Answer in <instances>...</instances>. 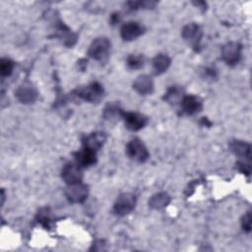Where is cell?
Masks as SVG:
<instances>
[{
	"instance_id": "obj_10",
	"label": "cell",
	"mask_w": 252,
	"mask_h": 252,
	"mask_svg": "<svg viewBox=\"0 0 252 252\" xmlns=\"http://www.w3.org/2000/svg\"><path fill=\"white\" fill-rule=\"evenodd\" d=\"M145 32V28L138 22L130 21L125 24L120 29V35L123 40L131 41L142 35Z\"/></svg>"
},
{
	"instance_id": "obj_17",
	"label": "cell",
	"mask_w": 252,
	"mask_h": 252,
	"mask_svg": "<svg viewBox=\"0 0 252 252\" xmlns=\"http://www.w3.org/2000/svg\"><path fill=\"white\" fill-rule=\"evenodd\" d=\"M171 201L170 196L166 192H158L154 194L149 200V206L154 210L165 208Z\"/></svg>"
},
{
	"instance_id": "obj_4",
	"label": "cell",
	"mask_w": 252,
	"mask_h": 252,
	"mask_svg": "<svg viewBox=\"0 0 252 252\" xmlns=\"http://www.w3.org/2000/svg\"><path fill=\"white\" fill-rule=\"evenodd\" d=\"M126 155L138 162H145L150 157L148 149L139 138H134L128 142L126 145Z\"/></svg>"
},
{
	"instance_id": "obj_11",
	"label": "cell",
	"mask_w": 252,
	"mask_h": 252,
	"mask_svg": "<svg viewBox=\"0 0 252 252\" xmlns=\"http://www.w3.org/2000/svg\"><path fill=\"white\" fill-rule=\"evenodd\" d=\"M15 95L20 102L28 104L34 102L37 97V92L30 82H25L17 88Z\"/></svg>"
},
{
	"instance_id": "obj_22",
	"label": "cell",
	"mask_w": 252,
	"mask_h": 252,
	"mask_svg": "<svg viewBox=\"0 0 252 252\" xmlns=\"http://www.w3.org/2000/svg\"><path fill=\"white\" fill-rule=\"evenodd\" d=\"M126 64L130 69H140L145 64V57L143 54H130L126 59Z\"/></svg>"
},
{
	"instance_id": "obj_14",
	"label": "cell",
	"mask_w": 252,
	"mask_h": 252,
	"mask_svg": "<svg viewBox=\"0 0 252 252\" xmlns=\"http://www.w3.org/2000/svg\"><path fill=\"white\" fill-rule=\"evenodd\" d=\"M106 140V135L103 132H94L89 135H86L82 138L83 147L91 149L97 152Z\"/></svg>"
},
{
	"instance_id": "obj_28",
	"label": "cell",
	"mask_w": 252,
	"mask_h": 252,
	"mask_svg": "<svg viewBox=\"0 0 252 252\" xmlns=\"http://www.w3.org/2000/svg\"><path fill=\"white\" fill-rule=\"evenodd\" d=\"M119 21H120V15H119V13H113V14L110 16L109 22H110L111 25H115V24H117Z\"/></svg>"
},
{
	"instance_id": "obj_16",
	"label": "cell",
	"mask_w": 252,
	"mask_h": 252,
	"mask_svg": "<svg viewBox=\"0 0 252 252\" xmlns=\"http://www.w3.org/2000/svg\"><path fill=\"white\" fill-rule=\"evenodd\" d=\"M228 147L230 151L241 158H246L247 159H250L251 158V145L245 141L241 140H231L228 143Z\"/></svg>"
},
{
	"instance_id": "obj_5",
	"label": "cell",
	"mask_w": 252,
	"mask_h": 252,
	"mask_svg": "<svg viewBox=\"0 0 252 252\" xmlns=\"http://www.w3.org/2000/svg\"><path fill=\"white\" fill-rule=\"evenodd\" d=\"M181 35L185 41H187L195 51L200 50L201 38L203 35L200 26L196 23H190L183 27Z\"/></svg>"
},
{
	"instance_id": "obj_8",
	"label": "cell",
	"mask_w": 252,
	"mask_h": 252,
	"mask_svg": "<svg viewBox=\"0 0 252 252\" xmlns=\"http://www.w3.org/2000/svg\"><path fill=\"white\" fill-rule=\"evenodd\" d=\"M81 166L76 162H67L61 170V177L67 183V185L82 182L83 173Z\"/></svg>"
},
{
	"instance_id": "obj_20",
	"label": "cell",
	"mask_w": 252,
	"mask_h": 252,
	"mask_svg": "<svg viewBox=\"0 0 252 252\" xmlns=\"http://www.w3.org/2000/svg\"><path fill=\"white\" fill-rule=\"evenodd\" d=\"M36 220L45 229H49L50 223L52 221V216L49 209L48 208L40 209L36 215Z\"/></svg>"
},
{
	"instance_id": "obj_1",
	"label": "cell",
	"mask_w": 252,
	"mask_h": 252,
	"mask_svg": "<svg viewBox=\"0 0 252 252\" xmlns=\"http://www.w3.org/2000/svg\"><path fill=\"white\" fill-rule=\"evenodd\" d=\"M103 88L97 82H93L87 86H82L73 91L74 95L77 97L89 101V102H97L103 96Z\"/></svg>"
},
{
	"instance_id": "obj_24",
	"label": "cell",
	"mask_w": 252,
	"mask_h": 252,
	"mask_svg": "<svg viewBox=\"0 0 252 252\" xmlns=\"http://www.w3.org/2000/svg\"><path fill=\"white\" fill-rule=\"evenodd\" d=\"M14 69V62L9 58H1L0 73L2 77H9Z\"/></svg>"
},
{
	"instance_id": "obj_25",
	"label": "cell",
	"mask_w": 252,
	"mask_h": 252,
	"mask_svg": "<svg viewBox=\"0 0 252 252\" xmlns=\"http://www.w3.org/2000/svg\"><path fill=\"white\" fill-rule=\"evenodd\" d=\"M241 226L242 229L249 233L251 231V212L248 211L241 219Z\"/></svg>"
},
{
	"instance_id": "obj_13",
	"label": "cell",
	"mask_w": 252,
	"mask_h": 252,
	"mask_svg": "<svg viewBox=\"0 0 252 252\" xmlns=\"http://www.w3.org/2000/svg\"><path fill=\"white\" fill-rule=\"evenodd\" d=\"M76 163L81 167H89L96 162V152L83 147L80 151L74 153Z\"/></svg>"
},
{
	"instance_id": "obj_2",
	"label": "cell",
	"mask_w": 252,
	"mask_h": 252,
	"mask_svg": "<svg viewBox=\"0 0 252 252\" xmlns=\"http://www.w3.org/2000/svg\"><path fill=\"white\" fill-rule=\"evenodd\" d=\"M110 50V41L107 37H96L94 38L88 49V55L96 60V61H104L108 58Z\"/></svg>"
},
{
	"instance_id": "obj_12",
	"label": "cell",
	"mask_w": 252,
	"mask_h": 252,
	"mask_svg": "<svg viewBox=\"0 0 252 252\" xmlns=\"http://www.w3.org/2000/svg\"><path fill=\"white\" fill-rule=\"evenodd\" d=\"M180 104L182 111L187 115H194L203 109V100L194 94L184 95Z\"/></svg>"
},
{
	"instance_id": "obj_7",
	"label": "cell",
	"mask_w": 252,
	"mask_h": 252,
	"mask_svg": "<svg viewBox=\"0 0 252 252\" xmlns=\"http://www.w3.org/2000/svg\"><path fill=\"white\" fill-rule=\"evenodd\" d=\"M89 195V188L86 184L79 182L68 185L65 190V196L71 203H83Z\"/></svg>"
},
{
	"instance_id": "obj_18",
	"label": "cell",
	"mask_w": 252,
	"mask_h": 252,
	"mask_svg": "<svg viewBox=\"0 0 252 252\" xmlns=\"http://www.w3.org/2000/svg\"><path fill=\"white\" fill-rule=\"evenodd\" d=\"M170 58L164 54V53H158L157 54L153 59V68L156 75H160L164 73L169 65H170Z\"/></svg>"
},
{
	"instance_id": "obj_3",
	"label": "cell",
	"mask_w": 252,
	"mask_h": 252,
	"mask_svg": "<svg viewBox=\"0 0 252 252\" xmlns=\"http://www.w3.org/2000/svg\"><path fill=\"white\" fill-rule=\"evenodd\" d=\"M136 203H137V198L134 194L129 192L121 193L117 197L113 205V212L117 216H121V217L126 216L135 209Z\"/></svg>"
},
{
	"instance_id": "obj_27",
	"label": "cell",
	"mask_w": 252,
	"mask_h": 252,
	"mask_svg": "<svg viewBox=\"0 0 252 252\" xmlns=\"http://www.w3.org/2000/svg\"><path fill=\"white\" fill-rule=\"evenodd\" d=\"M236 168L243 174L249 176L251 172V165L250 162H245V161H237L236 162Z\"/></svg>"
},
{
	"instance_id": "obj_26",
	"label": "cell",
	"mask_w": 252,
	"mask_h": 252,
	"mask_svg": "<svg viewBox=\"0 0 252 252\" xmlns=\"http://www.w3.org/2000/svg\"><path fill=\"white\" fill-rule=\"evenodd\" d=\"M202 77L206 81H213L217 78V70L212 67H206L202 71Z\"/></svg>"
},
{
	"instance_id": "obj_6",
	"label": "cell",
	"mask_w": 252,
	"mask_h": 252,
	"mask_svg": "<svg viewBox=\"0 0 252 252\" xmlns=\"http://www.w3.org/2000/svg\"><path fill=\"white\" fill-rule=\"evenodd\" d=\"M242 45L235 41L225 43L221 47V58L229 66L236 65L241 58Z\"/></svg>"
},
{
	"instance_id": "obj_19",
	"label": "cell",
	"mask_w": 252,
	"mask_h": 252,
	"mask_svg": "<svg viewBox=\"0 0 252 252\" xmlns=\"http://www.w3.org/2000/svg\"><path fill=\"white\" fill-rule=\"evenodd\" d=\"M184 91L180 86H170L163 95V99L170 104H176L184 96Z\"/></svg>"
},
{
	"instance_id": "obj_23",
	"label": "cell",
	"mask_w": 252,
	"mask_h": 252,
	"mask_svg": "<svg viewBox=\"0 0 252 252\" xmlns=\"http://www.w3.org/2000/svg\"><path fill=\"white\" fill-rule=\"evenodd\" d=\"M128 9L138 10V9H153L156 5V1H129L126 3Z\"/></svg>"
},
{
	"instance_id": "obj_15",
	"label": "cell",
	"mask_w": 252,
	"mask_h": 252,
	"mask_svg": "<svg viewBox=\"0 0 252 252\" xmlns=\"http://www.w3.org/2000/svg\"><path fill=\"white\" fill-rule=\"evenodd\" d=\"M133 89L142 95L151 94L154 91V82L149 75H140L133 82Z\"/></svg>"
},
{
	"instance_id": "obj_9",
	"label": "cell",
	"mask_w": 252,
	"mask_h": 252,
	"mask_svg": "<svg viewBox=\"0 0 252 252\" xmlns=\"http://www.w3.org/2000/svg\"><path fill=\"white\" fill-rule=\"evenodd\" d=\"M122 118L126 128L131 131L141 130L149 121V118L146 115L139 112H123Z\"/></svg>"
},
{
	"instance_id": "obj_21",
	"label": "cell",
	"mask_w": 252,
	"mask_h": 252,
	"mask_svg": "<svg viewBox=\"0 0 252 252\" xmlns=\"http://www.w3.org/2000/svg\"><path fill=\"white\" fill-rule=\"evenodd\" d=\"M124 111H122V109L119 107L118 104L115 103H108L103 111V117L105 119H113L114 117H121L122 118V114Z\"/></svg>"
}]
</instances>
